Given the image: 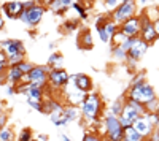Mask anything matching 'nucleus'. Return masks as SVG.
Instances as JSON below:
<instances>
[{"label":"nucleus","instance_id":"f257e3e1","mask_svg":"<svg viewBox=\"0 0 159 141\" xmlns=\"http://www.w3.org/2000/svg\"><path fill=\"white\" fill-rule=\"evenodd\" d=\"M102 111H103V101L102 97L97 92H89L86 98L83 100V103L80 105V113L88 125H94L102 119Z\"/></svg>","mask_w":159,"mask_h":141},{"label":"nucleus","instance_id":"f03ea898","mask_svg":"<svg viewBox=\"0 0 159 141\" xmlns=\"http://www.w3.org/2000/svg\"><path fill=\"white\" fill-rule=\"evenodd\" d=\"M126 98L145 105V103H148V101H151L153 98H156V91H154V87L147 81V83L139 84V86H130Z\"/></svg>","mask_w":159,"mask_h":141},{"label":"nucleus","instance_id":"7ed1b4c3","mask_svg":"<svg viewBox=\"0 0 159 141\" xmlns=\"http://www.w3.org/2000/svg\"><path fill=\"white\" fill-rule=\"evenodd\" d=\"M132 16H137V2L135 0H123V2L110 13L108 18L119 27L124 21L130 19Z\"/></svg>","mask_w":159,"mask_h":141},{"label":"nucleus","instance_id":"20e7f679","mask_svg":"<svg viewBox=\"0 0 159 141\" xmlns=\"http://www.w3.org/2000/svg\"><path fill=\"white\" fill-rule=\"evenodd\" d=\"M49 70H51V68H49L48 65H34L29 73L24 75V78H22L21 83H22V84L30 83V84H34V86H37V87H40V89H46ZM21 83H19V84H21Z\"/></svg>","mask_w":159,"mask_h":141},{"label":"nucleus","instance_id":"39448f33","mask_svg":"<svg viewBox=\"0 0 159 141\" xmlns=\"http://www.w3.org/2000/svg\"><path fill=\"white\" fill-rule=\"evenodd\" d=\"M103 127H105V136L108 138V141H121L123 139V125L119 124V119L113 114H105L103 116Z\"/></svg>","mask_w":159,"mask_h":141},{"label":"nucleus","instance_id":"423d86ee","mask_svg":"<svg viewBox=\"0 0 159 141\" xmlns=\"http://www.w3.org/2000/svg\"><path fill=\"white\" fill-rule=\"evenodd\" d=\"M45 11H46V6L40 5V3H35L34 6L24 10L19 19H21L25 25H27V27L35 29V27H38V24L42 22V19H43V16H45Z\"/></svg>","mask_w":159,"mask_h":141},{"label":"nucleus","instance_id":"0eeeda50","mask_svg":"<svg viewBox=\"0 0 159 141\" xmlns=\"http://www.w3.org/2000/svg\"><path fill=\"white\" fill-rule=\"evenodd\" d=\"M70 83V75L64 68H51L48 73V84L51 89L59 91V89H65Z\"/></svg>","mask_w":159,"mask_h":141},{"label":"nucleus","instance_id":"6e6552de","mask_svg":"<svg viewBox=\"0 0 159 141\" xmlns=\"http://www.w3.org/2000/svg\"><path fill=\"white\" fill-rule=\"evenodd\" d=\"M140 22H142V25H140V35H139V38H140V40H143L145 43H148V45L154 43L157 40V35L154 32L153 22L147 16H145L143 13L140 15Z\"/></svg>","mask_w":159,"mask_h":141},{"label":"nucleus","instance_id":"1a4fd4ad","mask_svg":"<svg viewBox=\"0 0 159 141\" xmlns=\"http://www.w3.org/2000/svg\"><path fill=\"white\" fill-rule=\"evenodd\" d=\"M70 81L73 83V87H76L78 91H81L84 94H89V92L94 91V83H92L91 76H88L84 73L70 75Z\"/></svg>","mask_w":159,"mask_h":141},{"label":"nucleus","instance_id":"9d476101","mask_svg":"<svg viewBox=\"0 0 159 141\" xmlns=\"http://www.w3.org/2000/svg\"><path fill=\"white\" fill-rule=\"evenodd\" d=\"M0 11H2L3 16H7L8 19H19L22 11H24V5L19 0H10V2H5L0 6Z\"/></svg>","mask_w":159,"mask_h":141},{"label":"nucleus","instance_id":"9b49d317","mask_svg":"<svg viewBox=\"0 0 159 141\" xmlns=\"http://www.w3.org/2000/svg\"><path fill=\"white\" fill-rule=\"evenodd\" d=\"M140 16H132L130 19L124 21L121 25H119V30H121L127 38H137L140 35Z\"/></svg>","mask_w":159,"mask_h":141},{"label":"nucleus","instance_id":"f8f14e48","mask_svg":"<svg viewBox=\"0 0 159 141\" xmlns=\"http://www.w3.org/2000/svg\"><path fill=\"white\" fill-rule=\"evenodd\" d=\"M0 49L7 54V57H11L15 54L24 53L25 54V48L24 43L21 40H15V38H8V40H2L0 41Z\"/></svg>","mask_w":159,"mask_h":141},{"label":"nucleus","instance_id":"ddd939ff","mask_svg":"<svg viewBox=\"0 0 159 141\" xmlns=\"http://www.w3.org/2000/svg\"><path fill=\"white\" fill-rule=\"evenodd\" d=\"M148 48H150V45H148V43H145L143 40H140V38L137 36L135 40H134V45H132V46H130V49L127 51V59L139 62L145 54H147Z\"/></svg>","mask_w":159,"mask_h":141},{"label":"nucleus","instance_id":"4468645a","mask_svg":"<svg viewBox=\"0 0 159 141\" xmlns=\"http://www.w3.org/2000/svg\"><path fill=\"white\" fill-rule=\"evenodd\" d=\"M132 127H134V130H135L143 139H148V138L151 136L153 130H154V127H153L147 119H145V116L137 118V119L134 121V124H132Z\"/></svg>","mask_w":159,"mask_h":141},{"label":"nucleus","instance_id":"2eb2a0df","mask_svg":"<svg viewBox=\"0 0 159 141\" xmlns=\"http://www.w3.org/2000/svg\"><path fill=\"white\" fill-rule=\"evenodd\" d=\"M88 94L81 92V91H78L76 87H65V98H67V103L72 105V106H78L83 103V100L86 98Z\"/></svg>","mask_w":159,"mask_h":141},{"label":"nucleus","instance_id":"dca6fc26","mask_svg":"<svg viewBox=\"0 0 159 141\" xmlns=\"http://www.w3.org/2000/svg\"><path fill=\"white\" fill-rule=\"evenodd\" d=\"M137 118H140V116H139V114H137L134 109H132L129 105H124V108H123L121 114L118 116V119H119V124L123 125V129H126V127L132 125V124H134V121H135Z\"/></svg>","mask_w":159,"mask_h":141},{"label":"nucleus","instance_id":"f3484780","mask_svg":"<svg viewBox=\"0 0 159 141\" xmlns=\"http://www.w3.org/2000/svg\"><path fill=\"white\" fill-rule=\"evenodd\" d=\"M24 78V73L18 68V65H11L7 68V81L11 86H18Z\"/></svg>","mask_w":159,"mask_h":141},{"label":"nucleus","instance_id":"a211bd4d","mask_svg":"<svg viewBox=\"0 0 159 141\" xmlns=\"http://www.w3.org/2000/svg\"><path fill=\"white\" fill-rule=\"evenodd\" d=\"M78 46L80 49H92V46H94V43H92V35L89 30H83L81 33H80V38H78Z\"/></svg>","mask_w":159,"mask_h":141},{"label":"nucleus","instance_id":"6ab92c4d","mask_svg":"<svg viewBox=\"0 0 159 141\" xmlns=\"http://www.w3.org/2000/svg\"><path fill=\"white\" fill-rule=\"evenodd\" d=\"M64 118L67 119L69 122L70 121H76L80 119V116H81V113H80V108L78 106H72V105H67V106H64Z\"/></svg>","mask_w":159,"mask_h":141},{"label":"nucleus","instance_id":"aec40b11","mask_svg":"<svg viewBox=\"0 0 159 141\" xmlns=\"http://www.w3.org/2000/svg\"><path fill=\"white\" fill-rule=\"evenodd\" d=\"M62 63H64V57L61 53H52L49 57H48V62H46V65L49 68H62Z\"/></svg>","mask_w":159,"mask_h":141},{"label":"nucleus","instance_id":"412c9836","mask_svg":"<svg viewBox=\"0 0 159 141\" xmlns=\"http://www.w3.org/2000/svg\"><path fill=\"white\" fill-rule=\"evenodd\" d=\"M124 105H126V97H118L113 103H111V106H110V114H113V116L118 118L119 114H121Z\"/></svg>","mask_w":159,"mask_h":141},{"label":"nucleus","instance_id":"4be33fe9","mask_svg":"<svg viewBox=\"0 0 159 141\" xmlns=\"http://www.w3.org/2000/svg\"><path fill=\"white\" fill-rule=\"evenodd\" d=\"M123 138H124L126 141H145V139L134 130V127H132V125H129V127H126V129H124Z\"/></svg>","mask_w":159,"mask_h":141},{"label":"nucleus","instance_id":"5701e85b","mask_svg":"<svg viewBox=\"0 0 159 141\" xmlns=\"http://www.w3.org/2000/svg\"><path fill=\"white\" fill-rule=\"evenodd\" d=\"M48 10H51L54 15H57V16H61V15H64V13H67V10L69 8H64L62 6V3H61V0H52V2L46 6Z\"/></svg>","mask_w":159,"mask_h":141},{"label":"nucleus","instance_id":"b1692460","mask_svg":"<svg viewBox=\"0 0 159 141\" xmlns=\"http://www.w3.org/2000/svg\"><path fill=\"white\" fill-rule=\"evenodd\" d=\"M0 141H16V136H15V132L10 127H2L0 129Z\"/></svg>","mask_w":159,"mask_h":141},{"label":"nucleus","instance_id":"393cba45","mask_svg":"<svg viewBox=\"0 0 159 141\" xmlns=\"http://www.w3.org/2000/svg\"><path fill=\"white\" fill-rule=\"evenodd\" d=\"M126 38H127V36L118 29V30L115 32V35L110 38V45H111V46H121V45L126 41Z\"/></svg>","mask_w":159,"mask_h":141},{"label":"nucleus","instance_id":"a878e982","mask_svg":"<svg viewBox=\"0 0 159 141\" xmlns=\"http://www.w3.org/2000/svg\"><path fill=\"white\" fill-rule=\"evenodd\" d=\"M111 56L115 57V60H119V62H126L127 59V53L123 51L119 46H111Z\"/></svg>","mask_w":159,"mask_h":141},{"label":"nucleus","instance_id":"bb28decb","mask_svg":"<svg viewBox=\"0 0 159 141\" xmlns=\"http://www.w3.org/2000/svg\"><path fill=\"white\" fill-rule=\"evenodd\" d=\"M126 105H129L132 109L139 114V116H145V114H147V109H145V106L142 103H137V101H132V100H127L126 98Z\"/></svg>","mask_w":159,"mask_h":141},{"label":"nucleus","instance_id":"cd10ccee","mask_svg":"<svg viewBox=\"0 0 159 141\" xmlns=\"http://www.w3.org/2000/svg\"><path fill=\"white\" fill-rule=\"evenodd\" d=\"M72 8L76 11V15L80 16V19H83V21L88 19V11H86V8L80 3V2H73V3H72Z\"/></svg>","mask_w":159,"mask_h":141},{"label":"nucleus","instance_id":"c85d7f7f","mask_svg":"<svg viewBox=\"0 0 159 141\" xmlns=\"http://www.w3.org/2000/svg\"><path fill=\"white\" fill-rule=\"evenodd\" d=\"M143 83H147V75H145V71L134 73V76H132V79H130V86H139V84H143Z\"/></svg>","mask_w":159,"mask_h":141},{"label":"nucleus","instance_id":"c756f323","mask_svg":"<svg viewBox=\"0 0 159 141\" xmlns=\"http://www.w3.org/2000/svg\"><path fill=\"white\" fill-rule=\"evenodd\" d=\"M22 60H25V54H24V53H19V54H15V56H11V57H7L8 67H11V65H19Z\"/></svg>","mask_w":159,"mask_h":141},{"label":"nucleus","instance_id":"7c9ffc66","mask_svg":"<svg viewBox=\"0 0 159 141\" xmlns=\"http://www.w3.org/2000/svg\"><path fill=\"white\" fill-rule=\"evenodd\" d=\"M102 27H103V30L107 32V35H108L110 38H111V36L115 35V32H116V30L119 29V27H118V25H116V24H115V22H113L111 19H108L107 22H105V24L102 25Z\"/></svg>","mask_w":159,"mask_h":141},{"label":"nucleus","instance_id":"2f4dec72","mask_svg":"<svg viewBox=\"0 0 159 141\" xmlns=\"http://www.w3.org/2000/svg\"><path fill=\"white\" fill-rule=\"evenodd\" d=\"M143 15L147 16L151 22H154V21H157V19H159V8H157V6L148 8L147 11H143Z\"/></svg>","mask_w":159,"mask_h":141},{"label":"nucleus","instance_id":"473e14b6","mask_svg":"<svg viewBox=\"0 0 159 141\" xmlns=\"http://www.w3.org/2000/svg\"><path fill=\"white\" fill-rule=\"evenodd\" d=\"M35 136H34V132L32 129H22L19 136H18V141H32Z\"/></svg>","mask_w":159,"mask_h":141},{"label":"nucleus","instance_id":"72a5a7b5","mask_svg":"<svg viewBox=\"0 0 159 141\" xmlns=\"http://www.w3.org/2000/svg\"><path fill=\"white\" fill-rule=\"evenodd\" d=\"M143 106H145V109H147V113H156V111L159 109V98H157V97L153 98L151 101L145 103Z\"/></svg>","mask_w":159,"mask_h":141},{"label":"nucleus","instance_id":"f704fd0d","mask_svg":"<svg viewBox=\"0 0 159 141\" xmlns=\"http://www.w3.org/2000/svg\"><path fill=\"white\" fill-rule=\"evenodd\" d=\"M25 101H27V105L30 108H34L35 111H38V113L43 111V101H37V100H30V98H25Z\"/></svg>","mask_w":159,"mask_h":141},{"label":"nucleus","instance_id":"c9c22d12","mask_svg":"<svg viewBox=\"0 0 159 141\" xmlns=\"http://www.w3.org/2000/svg\"><path fill=\"white\" fill-rule=\"evenodd\" d=\"M62 27H64V30H65V32H72V30H75V29L78 27V21H76V19L65 21V22L62 24Z\"/></svg>","mask_w":159,"mask_h":141},{"label":"nucleus","instance_id":"e433bc0d","mask_svg":"<svg viewBox=\"0 0 159 141\" xmlns=\"http://www.w3.org/2000/svg\"><path fill=\"white\" fill-rule=\"evenodd\" d=\"M32 67H34V63H32L30 60H22L19 65H18V68H19L24 75H25V73H29V71L32 70Z\"/></svg>","mask_w":159,"mask_h":141},{"label":"nucleus","instance_id":"4c0bfd02","mask_svg":"<svg viewBox=\"0 0 159 141\" xmlns=\"http://www.w3.org/2000/svg\"><path fill=\"white\" fill-rule=\"evenodd\" d=\"M145 119H147L153 127H159V119H157L156 113H147V114H145Z\"/></svg>","mask_w":159,"mask_h":141},{"label":"nucleus","instance_id":"58836bf2","mask_svg":"<svg viewBox=\"0 0 159 141\" xmlns=\"http://www.w3.org/2000/svg\"><path fill=\"white\" fill-rule=\"evenodd\" d=\"M100 135H97L96 132H86L83 135V139L81 141H100Z\"/></svg>","mask_w":159,"mask_h":141},{"label":"nucleus","instance_id":"ea45409f","mask_svg":"<svg viewBox=\"0 0 159 141\" xmlns=\"http://www.w3.org/2000/svg\"><path fill=\"white\" fill-rule=\"evenodd\" d=\"M96 30H97V33H99V38H100V41H102V43H110V36L107 35V32L103 30L102 25L96 27Z\"/></svg>","mask_w":159,"mask_h":141},{"label":"nucleus","instance_id":"a19ab883","mask_svg":"<svg viewBox=\"0 0 159 141\" xmlns=\"http://www.w3.org/2000/svg\"><path fill=\"white\" fill-rule=\"evenodd\" d=\"M110 18L107 16V15H97L96 16V19H94V24H96V27H99V25H103L105 22H107Z\"/></svg>","mask_w":159,"mask_h":141},{"label":"nucleus","instance_id":"79ce46f5","mask_svg":"<svg viewBox=\"0 0 159 141\" xmlns=\"http://www.w3.org/2000/svg\"><path fill=\"white\" fill-rule=\"evenodd\" d=\"M7 68H8V63H0V83L7 81Z\"/></svg>","mask_w":159,"mask_h":141},{"label":"nucleus","instance_id":"37998d69","mask_svg":"<svg viewBox=\"0 0 159 141\" xmlns=\"http://www.w3.org/2000/svg\"><path fill=\"white\" fill-rule=\"evenodd\" d=\"M134 40H135V38H126V41H124L121 46H119V48H121L123 51H126V53H127V51L130 49V46L134 45Z\"/></svg>","mask_w":159,"mask_h":141},{"label":"nucleus","instance_id":"c03bdc74","mask_svg":"<svg viewBox=\"0 0 159 141\" xmlns=\"http://www.w3.org/2000/svg\"><path fill=\"white\" fill-rule=\"evenodd\" d=\"M103 2H105V6H107L108 10H111V11L119 5V3H118V0H103Z\"/></svg>","mask_w":159,"mask_h":141},{"label":"nucleus","instance_id":"a18cd8bd","mask_svg":"<svg viewBox=\"0 0 159 141\" xmlns=\"http://www.w3.org/2000/svg\"><path fill=\"white\" fill-rule=\"evenodd\" d=\"M148 139L150 141H159V127H154V130H153V133Z\"/></svg>","mask_w":159,"mask_h":141},{"label":"nucleus","instance_id":"49530a36","mask_svg":"<svg viewBox=\"0 0 159 141\" xmlns=\"http://www.w3.org/2000/svg\"><path fill=\"white\" fill-rule=\"evenodd\" d=\"M5 92H7V95H13V94H16V89H15V86H7V89H5Z\"/></svg>","mask_w":159,"mask_h":141},{"label":"nucleus","instance_id":"de8ad7c7","mask_svg":"<svg viewBox=\"0 0 159 141\" xmlns=\"http://www.w3.org/2000/svg\"><path fill=\"white\" fill-rule=\"evenodd\" d=\"M37 2L35 0H25V2H22V5H24V10H27V8H30V6H34Z\"/></svg>","mask_w":159,"mask_h":141},{"label":"nucleus","instance_id":"09e8293b","mask_svg":"<svg viewBox=\"0 0 159 141\" xmlns=\"http://www.w3.org/2000/svg\"><path fill=\"white\" fill-rule=\"evenodd\" d=\"M73 2H75V0H61V3H62L64 8H70Z\"/></svg>","mask_w":159,"mask_h":141},{"label":"nucleus","instance_id":"8fccbe9b","mask_svg":"<svg viewBox=\"0 0 159 141\" xmlns=\"http://www.w3.org/2000/svg\"><path fill=\"white\" fill-rule=\"evenodd\" d=\"M0 63H7V54L0 49Z\"/></svg>","mask_w":159,"mask_h":141},{"label":"nucleus","instance_id":"3c124183","mask_svg":"<svg viewBox=\"0 0 159 141\" xmlns=\"http://www.w3.org/2000/svg\"><path fill=\"white\" fill-rule=\"evenodd\" d=\"M37 139H38V141H49L48 135H43V133H40V135H37Z\"/></svg>","mask_w":159,"mask_h":141},{"label":"nucleus","instance_id":"603ef678","mask_svg":"<svg viewBox=\"0 0 159 141\" xmlns=\"http://www.w3.org/2000/svg\"><path fill=\"white\" fill-rule=\"evenodd\" d=\"M37 3H40V5H43V6H48L49 3H51V0H35Z\"/></svg>","mask_w":159,"mask_h":141},{"label":"nucleus","instance_id":"864d4df0","mask_svg":"<svg viewBox=\"0 0 159 141\" xmlns=\"http://www.w3.org/2000/svg\"><path fill=\"white\" fill-rule=\"evenodd\" d=\"M153 25H154V32H156V35H157V38H159V19H157V21H154V22H153Z\"/></svg>","mask_w":159,"mask_h":141},{"label":"nucleus","instance_id":"5fc2aeb1","mask_svg":"<svg viewBox=\"0 0 159 141\" xmlns=\"http://www.w3.org/2000/svg\"><path fill=\"white\" fill-rule=\"evenodd\" d=\"M3 27H5V19H3L2 15H0V30H3Z\"/></svg>","mask_w":159,"mask_h":141},{"label":"nucleus","instance_id":"6e6d98bb","mask_svg":"<svg viewBox=\"0 0 159 141\" xmlns=\"http://www.w3.org/2000/svg\"><path fill=\"white\" fill-rule=\"evenodd\" d=\"M48 49H51L52 53H54V49H56V43H54V41H51V43L48 45Z\"/></svg>","mask_w":159,"mask_h":141},{"label":"nucleus","instance_id":"4d7b16f0","mask_svg":"<svg viewBox=\"0 0 159 141\" xmlns=\"http://www.w3.org/2000/svg\"><path fill=\"white\" fill-rule=\"evenodd\" d=\"M61 138H62V141H72V139H70L67 135H61Z\"/></svg>","mask_w":159,"mask_h":141},{"label":"nucleus","instance_id":"13d9d810","mask_svg":"<svg viewBox=\"0 0 159 141\" xmlns=\"http://www.w3.org/2000/svg\"><path fill=\"white\" fill-rule=\"evenodd\" d=\"M148 2H150V0H140L142 5H148Z\"/></svg>","mask_w":159,"mask_h":141},{"label":"nucleus","instance_id":"bf43d9fd","mask_svg":"<svg viewBox=\"0 0 159 141\" xmlns=\"http://www.w3.org/2000/svg\"><path fill=\"white\" fill-rule=\"evenodd\" d=\"M100 141H108V138H107V136H102V138H100Z\"/></svg>","mask_w":159,"mask_h":141},{"label":"nucleus","instance_id":"052dcab7","mask_svg":"<svg viewBox=\"0 0 159 141\" xmlns=\"http://www.w3.org/2000/svg\"><path fill=\"white\" fill-rule=\"evenodd\" d=\"M156 114H157V119H159V109H157V111H156Z\"/></svg>","mask_w":159,"mask_h":141},{"label":"nucleus","instance_id":"680f3d73","mask_svg":"<svg viewBox=\"0 0 159 141\" xmlns=\"http://www.w3.org/2000/svg\"><path fill=\"white\" fill-rule=\"evenodd\" d=\"M32 141H38V139H37V138H34V139H32Z\"/></svg>","mask_w":159,"mask_h":141},{"label":"nucleus","instance_id":"e2e57ef3","mask_svg":"<svg viewBox=\"0 0 159 141\" xmlns=\"http://www.w3.org/2000/svg\"><path fill=\"white\" fill-rule=\"evenodd\" d=\"M121 141H126V139H124V138H123V139H121Z\"/></svg>","mask_w":159,"mask_h":141},{"label":"nucleus","instance_id":"0e129e2a","mask_svg":"<svg viewBox=\"0 0 159 141\" xmlns=\"http://www.w3.org/2000/svg\"><path fill=\"white\" fill-rule=\"evenodd\" d=\"M145 141H150V139H145Z\"/></svg>","mask_w":159,"mask_h":141}]
</instances>
